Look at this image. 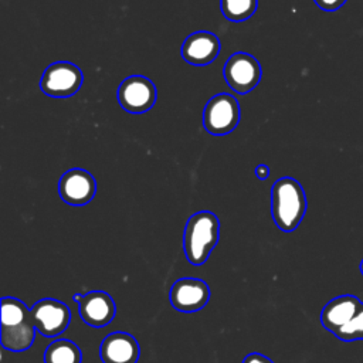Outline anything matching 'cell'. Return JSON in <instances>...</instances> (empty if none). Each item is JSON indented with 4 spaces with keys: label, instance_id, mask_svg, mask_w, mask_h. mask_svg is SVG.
<instances>
[{
    "label": "cell",
    "instance_id": "2",
    "mask_svg": "<svg viewBox=\"0 0 363 363\" xmlns=\"http://www.w3.org/2000/svg\"><path fill=\"white\" fill-rule=\"evenodd\" d=\"M0 340L4 349L23 352L30 349L35 337V326L31 309L17 298L6 296L1 299Z\"/></svg>",
    "mask_w": 363,
    "mask_h": 363
},
{
    "label": "cell",
    "instance_id": "19",
    "mask_svg": "<svg viewBox=\"0 0 363 363\" xmlns=\"http://www.w3.org/2000/svg\"><path fill=\"white\" fill-rule=\"evenodd\" d=\"M242 363H274V362H272L269 357H267L265 354H261V353L254 352V353H248V354L244 357Z\"/></svg>",
    "mask_w": 363,
    "mask_h": 363
},
{
    "label": "cell",
    "instance_id": "18",
    "mask_svg": "<svg viewBox=\"0 0 363 363\" xmlns=\"http://www.w3.org/2000/svg\"><path fill=\"white\" fill-rule=\"evenodd\" d=\"M315 4L323 10V11H328V13H332V11H336L339 10L347 0H313Z\"/></svg>",
    "mask_w": 363,
    "mask_h": 363
},
{
    "label": "cell",
    "instance_id": "9",
    "mask_svg": "<svg viewBox=\"0 0 363 363\" xmlns=\"http://www.w3.org/2000/svg\"><path fill=\"white\" fill-rule=\"evenodd\" d=\"M210 288L208 285L199 278H180L177 279L170 291L169 301L172 306L183 313H193L200 311L208 303Z\"/></svg>",
    "mask_w": 363,
    "mask_h": 363
},
{
    "label": "cell",
    "instance_id": "4",
    "mask_svg": "<svg viewBox=\"0 0 363 363\" xmlns=\"http://www.w3.org/2000/svg\"><path fill=\"white\" fill-rule=\"evenodd\" d=\"M240 122V105L230 94H217L208 99L203 111L204 129L216 136H223L235 129Z\"/></svg>",
    "mask_w": 363,
    "mask_h": 363
},
{
    "label": "cell",
    "instance_id": "3",
    "mask_svg": "<svg viewBox=\"0 0 363 363\" xmlns=\"http://www.w3.org/2000/svg\"><path fill=\"white\" fill-rule=\"evenodd\" d=\"M220 238V220L207 210L191 214L183 234V250L193 265H203Z\"/></svg>",
    "mask_w": 363,
    "mask_h": 363
},
{
    "label": "cell",
    "instance_id": "10",
    "mask_svg": "<svg viewBox=\"0 0 363 363\" xmlns=\"http://www.w3.org/2000/svg\"><path fill=\"white\" fill-rule=\"evenodd\" d=\"M60 197L71 206H85L96 194L95 177L85 169H69L58 182Z\"/></svg>",
    "mask_w": 363,
    "mask_h": 363
},
{
    "label": "cell",
    "instance_id": "22",
    "mask_svg": "<svg viewBox=\"0 0 363 363\" xmlns=\"http://www.w3.org/2000/svg\"><path fill=\"white\" fill-rule=\"evenodd\" d=\"M360 272H362V275H363V259L360 261Z\"/></svg>",
    "mask_w": 363,
    "mask_h": 363
},
{
    "label": "cell",
    "instance_id": "8",
    "mask_svg": "<svg viewBox=\"0 0 363 363\" xmlns=\"http://www.w3.org/2000/svg\"><path fill=\"white\" fill-rule=\"evenodd\" d=\"M34 326L44 337L61 335L71 322L69 308L54 298H43L31 306Z\"/></svg>",
    "mask_w": 363,
    "mask_h": 363
},
{
    "label": "cell",
    "instance_id": "14",
    "mask_svg": "<svg viewBox=\"0 0 363 363\" xmlns=\"http://www.w3.org/2000/svg\"><path fill=\"white\" fill-rule=\"evenodd\" d=\"M362 301L354 295H339L330 299L320 312V323L330 333H336L340 328L352 320L362 306Z\"/></svg>",
    "mask_w": 363,
    "mask_h": 363
},
{
    "label": "cell",
    "instance_id": "16",
    "mask_svg": "<svg viewBox=\"0 0 363 363\" xmlns=\"http://www.w3.org/2000/svg\"><path fill=\"white\" fill-rule=\"evenodd\" d=\"M258 6V0H220V7L225 18L244 21L250 18Z\"/></svg>",
    "mask_w": 363,
    "mask_h": 363
},
{
    "label": "cell",
    "instance_id": "13",
    "mask_svg": "<svg viewBox=\"0 0 363 363\" xmlns=\"http://www.w3.org/2000/svg\"><path fill=\"white\" fill-rule=\"evenodd\" d=\"M221 44L216 34L210 31H196L190 34L182 48V57L191 65H207L213 62L220 54Z\"/></svg>",
    "mask_w": 363,
    "mask_h": 363
},
{
    "label": "cell",
    "instance_id": "11",
    "mask_svg": "<svg viewBox=\"0 0 363 363\" xmlns=\"http://www.w3.org/2000/svg\"><path fill=\"white\" fill-rule=\"evenodd\" d=\"M78 312L82 320L92 328H104L116 315V305L105 291H91L78 302Z\"/></svg>",
    "mask_w": 363,
    "mask_h": 363
},
{
    "label": "cell",
    "instance_id": "17",
    "mask_svg": "<svg viewBox=\"0 0 363 363\" xmlns=\"http://www.w3.org/2000/svg\"><path fill=\"white\" fill-rule=\"evenodd\" d=\"M335 336L343 342H352L357 339L363 340V303L352 320L340 328Z\"/></svg>",
    "mask_w": 363,
    "mask_h": 363
},
{
    "label": "cell",
    "instance_id": "15",
    "mask_svg": "<svg viewBox=\"0 0 363 363\" xmlns=\"http://www.w3.org/2000/svg\"><path fill=\"white\" fill-rule=\"evenodd\" d=\"M44 363H82V352L72 340L57 339L47 346Z\"/></svg>",
    "mask_w": 363,
    "mask_h": 363
},
{
    "label": "cell",
    "instance_id": "5",
    "mask_svg": "<svg viewBox=\"0 0 363 363\" xmlns=\"http://www.w3.org/2000/svg\"><path fill=\"white\" fill-rule=\"evenodd\" d=\"M84 82L82 71L72 62L57 61L50 64L41 75V91L54 98H67L77 94Z\"/></svg>",
    "mask_w": 363,
    "mask_h": 363
},
{
    "label": "cell",
    "instance_id": "6",
    "mask_svg": "<svg viewBox=\"0 0 363 363\" xmlns=\"http://www.w3.org/2000/svg\"><path fill=\"white\" fill-rule=\"evenodd\" d=\"M223 75L233 91L244 95L258 85L262 77V69L257 58L251 54L234 52L225 61Z\"/></svg>",
    "mask_w": 363,
    "mask_h": 363
},
{
    "label": "cell",
    "instance_id": "21",
    "mask_svg": "<svg viewBox=\"0 0 363 363\" xmlns=\"http://www.w3.org/2000/svg\"><path fill=\"white\" fill-rule=\"evenodd\" d=\"M82 296H84V295H81V294H74V296H72V301H74L75 303H78V302L82 299Z\"/></svg>",
    "mask_w": 363,
    "mask_h": 363
},
{
    "label": "cell",
    "instance_id": "20",
    "mask_svg": "<svg viewBox=\"0 0 363 363\" xmlns=\"http://www.w3.org/2000/svg\"><path fill=\"white\" fill-rule=\"evenodd\" d=\"M255 176H257V179H259V180H267L268 179V176H269V167L267 166V164H258L257 167H255Z\"/></svg>",
    "mask_w": 363,
    "mask_h": 363
},
{
    "label": "cell",
    "instance_id": "1",
    "mask_svg": "<svg viewBox=\"0 0 363 363\" xmlns=\"http://www.w3.org/2000/svg\"><path fill=\"white\" fill-rule=\"evenodd\" d=\"M308 208L302 184L294 177H281L271 187V214L275 225L285 233L294 231Z\"/></svg>",
    "mask_w": 363,
    "mask_h": 363
},
{
    "label": "cell",
    "instance_id": "7",
    "mask_svg": "<svg viewBox=\"0 0 363 363\" xmlns=\"http://www.w3.org/2000/svg\"><path fill=\"white\" fill-rule=\"evenodd\" d=\"M156 86L143 75H130L125 78L118 88L119 105L129 113H145L156 102Z\"/></svg>",
    "mask_w": 363,
    "mask_h": 363
},
{
    "label": "cell",
    "instance_id": "12",
    "mask_svg": "<svg viewBox=\"0 0 363 363\" xmlns=\"http://www.w3.org/2000/svg\"><path fill=\"white\" fill-rule=\"evenodd\" d=\"M140 356L138 340L128 332H112L99 346L102 363H136Z\"/></svg>",
    "mask_w": 363,
    "mask_h": 363
}]
</instances>
